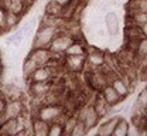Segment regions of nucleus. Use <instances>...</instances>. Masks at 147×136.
<instances>
[{
	"instance_id": "nucleus-2",
	"label": "nucleus",
	"mask_w": 147,
	"mask_h": 136,
	"mask_svg": "<svg viewBox=\"0 0 147 136\" xmlns=\"http://www.w3.org/2000/svg\"><path fill=\"white\" fill-rule=\"evenodd\" d=\"M62 112H64V108L57 105V104H48V105H44L41 106L38 111H37V118L45 120V122H54L58 120L59 118L62 116Z\"/></svg>"
},
{
	"instance_id": "nucleus-8",
	"label": "nucleus",
	"mask_w": 147,
	"mask_h": 136,
	"mask_svg": "<svg viewBox=\"0 0 147 136\" xmlns=\"http://www.w3.org/2000/svg\"><path fill=\"white\" fill-rule=\"evenodd\" d=\"M28 79L40 81V82H50V79H51V70H50V67H47V65L37 67Z\"/></svg>"
},
{
	"instance_id": "nucleus-6",
	"label": "nucleus",
	"mask_w": 147,
	"mask_h": 136,
	"mask_svg": "<svg viewBox=\"0 0 147 136\" xmlns=\"http://www.w3.org/2000/svg\"><path fill=\"white\" fill-rule=\"evenodd\" d=\"M103 99H105V102L109 105V106H115V105H117L120 101H122V97L113 89V87L112 85H103L102 87V94H100Z\"/></svg>"
},
{
	"instance_id": "nucleus-24",
	"label": "nucleus",
	"mask_w": 147,
	"mask_h": 136,
	"mask_svg": "<svg viewBox=\"0 0 147 136\" xmlns=\"http://www.w3.org/2000/svg\"><path fill=\"white\" fill-rule=\"evenodd\" d=\"M85 133H88V129H86L85 123L82 120H78L76 119V123H75L72 132H71V136H84Z\"/></svg>"
},
{
	"instance_id": "nucleus-28",
	"label": "nucleus",
	"mask_w": 147,
	"mask_h": 136,
	"mask_svg": "<svg viewBox=\"0 0 147 136\" xmlns=\"http://www.w3.org/2000/svg\"><path fill=\"white\" fill-rule=\"evenodd\" d=\"M4 17H6V10L0 6V26L3 30H4Z\"/></svg>"
},
{
	"instance_id": "nucleus-23",
	"label": "nucleus",
	"mask_w": 147,
	"mask_h": 136,
	"mask_svg": "<svg viewBox=\"0 0 147 136\" xmlns=\"http://www.w3.org/2000/svg\"><path fill=\"white\" fill-rule=\"evenodd\" d=\"M37 67H38V65H37L33 60L27 58L26 61H24V65H23V75H24L26 78H30V77H31V74L34 72V70H36Z\"/></svg>"
},
{
	"instance_id": "nucleus-10",
	"label": "nucleus",
	"mask_w": 147,
	"mask_h": 136,
	"mask_svg": "<svg viewBox=\"0 0 147 136\" xmlns=\"http://www.w3.org/2000/svg\"><path fill=\"white\" fill-rule=\"evenodd\" d=\"M105 23H106V28L110 36H116L119 33V19L113 12H109L105 16Z\"/></svg>"
},
{
	"instance_id": "nucleus-20",
	"label": "nucleus",
	"mask_w": 147,
	"mask_h": 136,
	"mask_svg": "<svg viewBox=\"0 0 147 136\" xmlns=\"http://www.w3.org/2000/svg\"><path fill=\"white\" fill-rule=\"evenodd\" d=\"M64 54H67V55H85V48H84L82 44L74 43L72 41V43L68 45V48L65 50Z\"/></svg>"
},
{
	"instance_id": "nucleus-18",
	"label": "nucleus",
	"mask_w": 147,
	"mask_h": 136,
	"mask_svg": "<svg viewBox=\"0 0 147 136\" xmlns=\"http://www.w3.org/2000/svg\"><path fill=\"white\" fill-rule=\"evenodd\" d=\"M112 87H113V89H115V91H116L122 98H125L129 94L127 85H126L125 81L120 79V78H115V79L112 81Z\"/></svg>"
},
{
	"instance_id": "nucleus-13",
	"label": "nucleus",
	"mask_w": 147,
	"mask_h": 136,
	"mask_svg": "<svg viewBox=\"0 0 147 136\" xmlns=\"http://www.w3.org/2000/svg\"><path fill=\"white\" fill-rule=\"evenodd\" d=\"M31 133L37 136H47V132H48V122L40 119V118H36L31 123Z\"/></svg>"
},
{
	"instance_id": "nucleus-21",
	"label": "nucleus",
	"mask_w": 147,
	"mask_h": 136,
	"mask_svg": "<svg viewBox=\"0 0 147 136\" xmlns=\"http://www.w3.org/2000/svg\"><path fill=\"white\" fill-rule=\"evenodd\" d=\"M62 133H64L62 123H59L58 120H54V122H50V123H48L47 136H61Z\"/></svg>"
},
{
	"instance_id": "nucleus-4",
	"label": "nucleus",
	"mask_w": 147,
	"mask_h": 136,
	"mask_svg": "<svg viewBox=\"0 0 147 136\" xmlns=\"http://www.w3.org/2000/svg\"><path fill=\"white\" fill-rule=\"evenodd\" d=\"M71 43H72V39L68 36H55L48 45V50L53 54H64Z\"/></svg>"
},
{
	"instance_id": "nucleus-12",
	"label": "nucleus",
	"mask_w": 147,
	"mask_h": 136,
	"mask_svg": "<svg viewBox=\"0 0 147 136\" xmlns=\"http://www.w3.org/2000/svg\"><path fill=\"white\" fill-rule=\"evenodd\" d=\"M117 120H119V118L117 116L110 118L109 120L103 122V123L98 128L96 133H98L99 136H112V132H113V129H115V126H116Z\"/></svg>"
},
{
	"instance_id": "nucleus-25",
	"label": "nucleus",
	"mask_w": 147,
	"mask_h": 136,
	"mask_svg": "<svg viewBox=\"0 0 147 136\" xmlns=\"http://www.w3.org/2000/svg\"><path fill=\"white\" fill-rule=\"evenodd\" d=\"M137 48H136V54H137V57H140V58H146V53H147V43H146V39L143 37V39H140L137 41V45H136Z\"/></svg>"
},
{
	"instance_id": "nucleus-30",
	"label": "nucleus",
	"mask_w": 147,
	"mask_h": 136,
	"mask_svg": "<svg viewBox=\"0 0 147 136\" xmlns=\"http://www.w3.org/2000/svg\"><path fill=\"white\" fill-rule=\"evenodd\" d=\"M23 1H24V3H31L33 0H23Z\"/></svg>"
},
{
	"instance_id": "nucleus-16",
	"label": "nucleus",
	"mask_w": 147,
	"mask_h": 136,
	"mask_svg": "<svg viewBox=\"0 0 147 136\" xmlns=\"http://www.w3.org/2000/svg\"><path fill=\"white\" fill-rule=\"evenodd\" d=\"M93 108H95V111H96V114L100 116H105L106 114H108V109H109V105L105 102V99L102 95H98L96 99H95V104H93Z\"/></svg>"
},
{
	"instance_id": "nucleus-27",
	"label": "nucleus",
	"mask_w": 147,
	"mask_h": 136,
	"mask_svg": "<svg viewBox=\"0 0 147 136\" xmlns=\"http://www.w3.org/2000/svg\"><path fill=\"white\" fill-rule=\"evenodd\" d=\"M136 106L142 111H146L147 108V89H143L140 94H139V97H137V104H136Z\"/></svg>"
},
{
	"instance_id": "nucleus-29",
	"label": "nucleus",
	"mask_w": 147,
	"mask_h": 136,
	"mask_svg": "<svg viewBox=\"0 0 147 136\" xmlns=\"http://www.w3.org/2000/svg\"><path fill=\"white\" fill-rule=\"evenodd\" d=\"M51 1H54L57 4H59L61 7H64V6H67L68 3H69V0H51Z\"/></svg>"
},
{
	"instance_id": "nucleus-11",
	"label": "nucleus",
	"mask_w": 147,
	"mask_h": 136,
	"mask_svg": "<svg viewBox=\"0 0 147 136\" xmlns=\"http://www.w3.org/2000/svg\"><path fill=\"white\" fill-rule=\"evenodd\" d=\"M98 120H99V115L96 114L93 105L86 106V114H85V119H84V123H85L86 129H88V131L93 129V128L98 125Z\"/></svg>"
},
{
	"instance_id": "nucleus-17",
	"label": "nucleus",
	"mask_w": 147,
	"mask_h": 136,
	"mask_svg": "<svg viewBox=\"0 0 147 136\" xmlns=\"http://www.w3.org/2000/svg\"><path fill=\"white\" fill-rule=\"evenodd\" d=\"M130 20L133 21L131 24L134 26H139V27H143V26H147V14L146 12H131L130 13Z\"/></svg>"
},
{
	"instance_id": "nucleus-31",
	"label": "nucleus",
	"mask_w": 147,
	"mask_h": 136,
	"mask_svg": "<svg viewBox=\"0 0 147 136\" xmlns=\"http://www.w3.org/2000/svg\"><path fill=\"white\" fill-rule=\"evenodd\" d=\"M1 33H3V28H1V26H0V34H1Z\"/></svg>"
},
{
	"instance_id": "nucleus-3",
	"label": "nucleus",
	"mask_w": 147,
	"mask_h": 136,
	"mask_svg": "<svg viewBox=\"0 0 147 136\" xmlns=\"http://www.w3.org/2000/svg\"><path fill=\"white\" fill-rule=\"evenodd\" d=\"M28 58L33 60L38 67H42V65H48V62L53 58V53L45 47H37L30 53Z\"/></svg>"
},
{
	"instance_id": "nucleus-19",
	"label": "nucleus",
	"mask_w": 147,
	"mask_h": 136,
	"mask_svg": "<svg viewBox=\"0 0 147 136\" xmlns=\"http://www.w3.org/2000/svg\"><path fill=\"white\" fill-rule=\"evenodd\" d=\"M20 14H16V13H13V12H9V10H6V17H4V30H10V28H13V27H16L18 24V17Z\"/></svg>"
},
{
	"instance_id": "nucleus-1",
	"label": "nucleus",
	"mask_w": 147,
	"mask_h": 136,
	"mask_svg": "<svg viewBox=\"0 0 147 136\" xmlns=\"http://www.w3.org/2000/svg\"><path fill=\"white\" fill-rule=\"evenodd\" d=\"M55 36H57V28L54 26L50 24H44L36 34V40H34V48L37 47H45L48 48L50 43L53 41Z\"/></svg>"
},
{
	"instance_id": "nucleus-14",
	"label": "nucleus",
	"mask_w": 147,
	"mask_h": 136,
	"mask_svg": "<svg viewBox=\"0 0 147 136\" xmlns=\"http://www.w3.org/2000/svg\"><path fill=\"white\" fill-rule=\"evenodd\" d=\"M24 1L23 0H4V3L1 4V7L4 10H9V12H13L16 14H21L23 10H24Z\"/></svg>"
},
{
	"instance_id": "nucleus-9",
	"label": "nucleus",
	"mask_w": 147,
	"mask_h": 136,
	"mask_svg": "<svg viewBox=\"0 0 147 136\" xmlns=\"http://www.w3.org/2000/svg\"><path fill=\"white\" fill-rule=\"evenodd\" d=\"M30 91L34 97L42 98L50 92V84L48 82H40V81H31Z\"/></svg>"
},
{
	"instance_id": "nucleus-7",
	"label": "nucleus",
	"mask_w": 147,
	"mask_h": 136,
	"mask_svg": "<svg viewBox=\"0 0 147 136\" xmlns=\"http://www.w3.org/2000/svg\"><path fill=\"white\" fill-rule=\"evenodd\" d=\"M85 61H86L85 55H67L65 64L71 71L79 72V71H82V68L85 65Z\"/></svg>"
},
{
	"instance_id": "nucleus-26",
	"label": "nucleus",
	"mask_w": 147,
	"mask_h": 136,
	"mask_svg": "<svg viewBox=\"0 0 147 136\" xmlns=\"http://www.w3.org/2000/svg\"><path fill=\"white\" fill-rule=\"evenodd\" d=\"M75 123H76V118L75 116L67 118V120L62 123V128H64V133H65V135H71L74 126H75Z\"/></svg>"
},
{
	"instance_id": "nucleus-15",
	"label": "nucleus",
	"mask_w": 147,
	"mask_h": 136,
	"mask_svg": "<svg viewBox=\"0 0 147 136\" xmlns=\"http://www.w3.org/2000/svg\"><path fill=\"white\" fill-rule=\"evenodd\" d=\"M129 129H130V125L126 119H119L113 132H112V136H127L129 135Z\"/></svg>"
},
{
	"instance_id": "nucleus-5",
	"label": "nucleus",
	"mask_w": 147,
	"mask_h": 136,
	"mask_svg": "<svg viewBox=\"0 0 147 136\" xmlns=\"http://www.w3.org/2000/svg\"><path fill=\"white\" fill-rule=\"evenodd\" d=\"M21 114H23V104H21L18 99H11L10 102H6L4 114H3V118H4V119L21 116Z\"/></svg>"
},
{
	"instance_id": "nucleus-22",
	"label": "nucleus",
	"mask_w": 147,
	"mask_h": 136,
	"mask_svg": "<svg viewBox=\"0 0 147 136\" xmlns=\"http://www.w3.org/2000/svg\"><path fill=\"white\" fill-rule=\"evenodd\" d=\"M88 61H89V64L95 65V67H100V65L105 64V57H103L102 53L95 51V53H92V54L88 55Z\"/></svg>"
}]
</instances>
